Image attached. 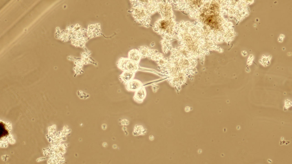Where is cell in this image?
<instances>
[{
	"instance_id": "cell-15",
	"label": "cell",
	"mask_w": 292,
	"mask_h": 164,
	"mask_svg": "<svg viewBox=\"0 0 292 164\" xmlns=\"http://www.w3.org/2000/svg\"><path fill=\"white\" fill-rule=\"evenodd\" d=\"M171 42L163 38L161 41L162 50L165 54H167L169 51L171 50L173 48Z\"/></svg>"
},
{
	"instance_id": "cell-8",
	"label": "cell",
	"mask_w": 292,
	"mask_h": 164,
	"mask_svg": "<svg viewBox=\"0 0 292 164\" xmlns=\"http://www.w3.org/2000/svg\"><path fill=\"white\" fill-rule=\"evenodd\" d=\"M157 11L163 19H171L175 18L172 4L169 0L158 1Z\"/></svg>"
},
{
	"instance_id": "cell-13",
	"label": "cell",
	"mask_w": 292,
	"mask_h": 164,
	"mask_svg": "<svg viewBox=\"0 0 292 164\" xmlns=\"http://www.w3.org/2000/svg\"><path fill=\"white\" fill-rule=\"evenodd\" d=\"M128 58L130 60L139 63L141 59L139 50L134 48L129 50L128 54Z\"/></svg>"
},
{
	"instance_id": "cell-4",
	"label": "cell",
	"mask_w": 292,
	"mask_h": 164,
	"mask_svg": "<svg viewBox=\"0 0 292 164\" xmlns=\"http://www.w3.org/2000/svg\"><path fill=\"white\" fill-rule=\"evenodd\" d=\"M177 23L175 18L165 19L161 18L155 22L153 29L157 33L161 35L163 38L171 42L175 38Z\"/></svg>"
},
{
	"instance_id": "cell-3",
	"label": "cell",
	"mask_w": 292,
	"mask_h": 164,
	"mask_svg": "<svg viewBox=\"0 0 292 164\" xmlns=\"http://www.w3.org/2000/svg\"><path fill=\"white\" fill-rule=\"evenodd\" d=\"M161 73L168 77L167 81L177 91L185 84L187 78L197 71L192 60L181 55L171 54L169 58H163L156 62Z\"/></svg>"
},
{
	"instance_id": "cell-19",
	"label": "cell",
	"mask_w": 292,
	"mask_h": 164,
	"mask_svg": "<svg viewBox=\"0 0 292 164\" xmlns=\"http://www.w3.org/2000/svg\"><path fill=\"white\" fill-rule=\"evenodd\" d=\"M154 137L152 135H151L149 136V139L150 140L152 141L154 140Z\"/></svg>"
},
{
	"instance_id": "cell-5",
	"label": "cell",
	"mask_w": 292,
	"mask_h": 164,
	"mask_svg": "<svg viewBox=\"0 0 292 164\" xmlns=\"http://www.w3.org/2000/svg\"><path fill=\"white\" fill-rule=\"evenodd\" d=\"M174 8L190 14L198 9L203 5L205 0H169Z\"/></svg>"
},
{
	"instance_id": "cell-9",
	"label": "cell",
	"mask_w": 292,
	"mask_h": 164,
	"mask_svg": "<svg viewBox=\"0 0 292 164\" xmlns=\"http://www.w3.org/2000/svg\"><path fill=\"white\" fill-rule=\"evenodd\" d=\"M141 59L146 57L156 62L164 58L163 54L158 50L150 48L145 46H140L138 47Z\"/></svg>"
},
{
	"instance_id": "cell-6",
	"label": "cell",
	"mask_w": 292,
	"mask_h": 164,
	"mask_svg": "<svg viewBox=\"0 0 292 164\" xmlns=\"http://www.w3.org/2000/svg\"><path fill=\"white\" fill-rule=\"evenodd\" d=\"M131 11L136 21L144 26H149L151 15L149 11L142 8L133 7H132Z\"/></svg>"
},
{
	"instance_id": "cell-20",
	"label": "cell",
	"mask_w": 292,
	"mask_h": 164,
	"mask_svg": "<svg viewBox=\"0 0 292 164\" xmlns=\"http://www.w3.org/2000/svg\"><path fill=\"white\" fill-rule=\"evenodd\" d=\"M283 38H281V37H279L278 38V41L279 42H282L283 41Z\"/></svg>"
},
{
	"instance_id": "cell-14",
	"label": "cell",
	"mask_w": 292,
	"mask_h": 164,
	"mask_svg": "<svg viewBox=\"0 0 292 164\" xmlns=\"http://www.w3.org/2000/svg\"><path fill=\"white\" fill-rule=\"evenodd\" d=\"M135 73H133L127 70L123 71L120 75L119 78L124 84H126L133 79Z\"/></svg>"
},
{
	"instance_id": "cell-10",
	"label": "cell",
	"mask_w": 292,
	"mask_h": 164,
	"mask_svg": "<svg viewBox=\"0 0 292 164\" xmlns=\"http://www.w3.org/2000/svg\"><path fill=\"white\" fill-rule=\"evenodd\" d=\"M118 67L121 70L128 71L133 73L136 72L139 69V63L132 61L128 58H121L117 63Z\"/></svg>"
},
{
	"instance_id": "cell-21",
	"label": "cell",
	"mask_w": 292,
	"mask_h": 164,
	"mask_svg": "<svg viewBox=\"0 0 292 164\" xmlns=\"http://www.w3.org/2000/svg\"><path fill=\"white\" fill-rule=\"evenodd\" d=\"M279 37L283 38L285 37V36L283 34H281L280 35Z\"/></svg>"
},
{
	"instance_id": "cell-12",
	"label": "cell",
	"mask_w": 292,
	"mask_h": 164,
	"mask_svg": "<svg viewBox=\"0 0 292 164\" xmlns=\"http://www.w3.org/2000/svg\"><path fill=\"white\" fill-rule=\"evenodd\" d=\"M143 86L142 82L136 79H133L125 84L126 89L130 91H135Z\"/></svg>"
},
{
	"instance_id": "cell-18",
	"label": "cell",
	"mask_w": 292,
	"mask_h": 164,
	"mask_svg": "<svg viewBox=\"0 0 292 164\" xmlns=\"http://www.w3.org/2000/svg\"><path fill=\"white\" fill-rule=\"evenodd\" d=\"M241 53L242 55L244 56H246L247 55V52L245 51H243Z\"/></svg>"
},
{
	"instance_id": "cell-7",
	"label": "cell",
	"mask_w": 292,
	"mask_h": 164,
	"mask_svg": "<svg viewBox=\"0 0 292 164\" xmlns=\"http://www.w3.org/2000/svg\"><path fill=\"white\" fill-rule=\"evenodd\" d=\"M132 7H139L148 10L152 15L158 11L157 0H130Z\"/></svg>"
},
{
	"instance_id": "cell-11",
	"label": "cell",
	"mask_w": 292,
	"mask_h": 164,
	"mask_svg": "<svg viewBox=\"0 0 292 164\" xmlns=\"http://www.w3.org/2000/svg\"><path fill=\"white\" fill-rule=\"evenodd\" d=\"M147 95L145 87L143 86L135 91L133 97L134 101L137 103H142L145 99Z\"/></svg>"
},
{
	"instance_id": "cell-2",
	"label": "cell",
	"mask_w": 292,
	"mask_h": 164,
	"mask_svg": "<svg viewBox=\"0 0 292 164\" xmlns=\"http://www.w3.org/2000/svg\"><path fill=\"white\" fill-rule=\"evenodd\" d=\"M175 38L181 46L196 60L204 59L210 51L222 52L223 50L209 37L196 21L191 22L182 21L178 23Z\"/></svg>"
},
{
	"instance_id": "cell-17",
	"label": "cell",
	"mask_w": 292,
	"mask_h": 164,
	"mask_svg": "<svg viewBox=\"0 0 292 164\" xmlns=\"http://www.w3.org/2000/svg\"><path fill=\"white\" fill-rule=\"evenodd\" d=\"M253 59V56L252 55H250L248 59L247 62V64L249 65H251L252 63Z\"/></svg>"
},
{
	"instance_id": "cell-1",
	"label": "cell",
	"mask_w": 292,
	"mask_h": 164,
	"mask_svg": "<svg viewBox=\"0 0 292 164\" xmlns=\"http://www.w3.org/2000/svg\"><path fill=\"white\" fill-rule=\"evenodd\" d=\"M224 1H205L195 12L190 14L201 26L209 37L216 44L228 42L233 39L232 23L228 22L224 15Z\"/></svg>"
},
{
	"instance_id": "cell-16",
	"label": "cell",
	"mask_w": 292,
	"mask_h": 164,
	"mask_svg": "<svg viewBox=\"0 0 292 164\" xmlns=\"http://www.w3.org/2000/svg\"><path fill=\"white\" fill-rule=\"evenodd\" d=\"M146 129L141 125H136L134 127L133 134L135 136L144 135L146 133Z\"/></svg>"
}]
</instances>
